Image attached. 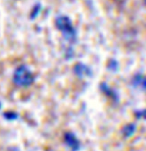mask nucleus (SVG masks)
<instances>
[{
  "mask_svg": "<svg viewBox=\"0 0 146 151\" xmlns=\"http://www.w3.org/2000/svg\"><path fill=\"white\" fill-rule=\"evenodd\" d=\"M13 81L16 86L28 87L33 83L34 75L26 65H20L14 73Z\"/></svg>",
  "mask_w": 146,
  "mask_h": 151,
  "instance_id": "1",
  "label": "nucleus"
},
{
  "mask_svg": "<svg viewBox=\"0 0 146 151\" xmlns=\"http://www.w3.org/2000/svg\"><path fill=\"white\" fill-rule=\"evenodd\" d=\"M56 25L57 28L62 32L63 35L65 36V38L68 40H72L74 38V28L70 22V21L68 20V18L66 17H59L56 20Z\"/></svg>",
  "mask_w": 146,
  "mask_h": 151,
  "instance_id": "2",
  "label": "nucleus"
}]
</instances>
